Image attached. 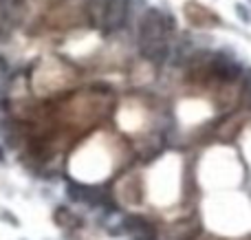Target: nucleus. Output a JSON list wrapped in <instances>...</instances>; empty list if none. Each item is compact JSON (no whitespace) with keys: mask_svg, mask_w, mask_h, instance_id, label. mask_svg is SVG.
<instances>
[{"mask_svg":"<svg viewBox=\"0 0 251 240\" xmlns=\"http://www.w3.org/2000/svg\"><path fill=\"white\" fill-rule=\"evenodd\" d=\"M71 82H73V71L60 60H44L35 71V93H42V95L60 91Z\"/></svg>","mask_w":251,"mask_h":240,"instance_id":"obj_1","label":"nucleus"},{"mask_svg":"<svg viewBox=\"0 0 251 240\" xmlns=\"http://www.w3.org/2000/svg\"><path fill=\"white\" fill-rule=\"evenodd\" d=\"M185 16H187V20H190L192 24H196V26H207V24L218 22V18L214 16L212 11H207L203 4H196V2H187L185 4Z\"/></svg>","mask_w":251,"mask_h":240,"instance_id":"obj_2","label":"nucleus"}]
</instances>
